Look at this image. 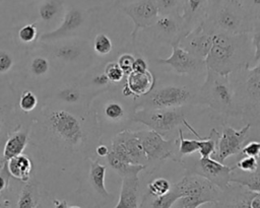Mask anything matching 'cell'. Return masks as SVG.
I'll list each match as a JSON object with an SVG mask.
<instances>
[{
  "label": "cell",
  "mask_w": 260,
  "mask_h": 208,
  "mask_svg": "<svg viewBox=\"0 0 260 208\" xmlns=\"http://www.w3.org/2000/svg\"><path fill=\"white\" fill-rule=\"evenodd\" d=\"M80 54V50L73 45L59 46L54 50V55L64 61H71L76 59Z\"/></svg>",
  "instance_id": "obj_32"
},
{
  "label": "cell",
  "mask_w": 260,
  "mask_h": 208,
  "mask_svg": "<svg viewBox=\"0 0 260 208\" xmlns=\"http://www.w3.org/2000/svg\"><path fill=\"white\" fill-rule=\"evenodd\" d=\"M134 57L131 54H123L119 57L117 63L119 65V67L121 68V70L123 71L124 75H128L132 72V66H133V62H134Z\"/></svg>",
  "instance_id": "obj_45"
},
{
  "label": "cell",
  "mask_w": 260,
  "mask_h": 208,
  "mask_svg": "<svg viewBox=\"0 0 260 208\" xmlns=\"http://www.w3.org/2000/svg\"><path fill=\"white\" fill-rule=\"evenodd\" d=\"M92 81H93V83H95V84H100V85L107 84L108 82H110V81H109V79H108V77L106 76V74H105V73H103V74H99V75L94 76V77H93V79H92Z\"/></svg>",
  "instance_id": "obj_53"
},
{
  "label": "cell",
  "mask_w": 260,
  "mask_h": 208,
  "mask_svg": "<svg viewBox=\"0 0 260 208\" xmlns=\"http://www.w3.org/2000/svg\"><path fill=\"white\" fill-rule=\"evenodd\" d=\"M241 153L244 156H252L259 159L260 157V142L259 141H250L245 144L241 150Z\"/></svg>",
  "instance_id": "obj_46"
},
{
  "label": "cell",
  "mask_w": 260,
  "mask_h": 208,
  "mask_svg": "<svg viewBox=\"0 0 260 208\" xmlns=\"http://www.w3.org/2000/svg\"><path fill=\"white\" fill-rule=\"evenodd\" d=\"M68 208H81V207H79V206H70Z\"/></svg>",
  "instance_id": "obj_60"
},
{
  "label": "cell",
  "mask_w": 260,
  "mask_h": 208,
  "mask_svg": "<svg viewBox=\"0 0 260 208\" xmlns=\"http://www.w3.org/2000/svg\"><path fill=\"white\" fill-rule=\"evenodd\" d=\"M250 72L254 73V74H257V75H260V61L253 68L250 69Z\"/></svg>",
  "instance_id": "obj_56"
},
{
  "label": "cell",
  "mask_w": 260,
  "mask_h": 208,
  "mask_svg": "<svg viewBox=\"0 0 260 208\" xmlns=\"http://www.w3.org/2000/svg\"><path fill=\"white\" fill-rule=\"evenodd\" d=\"M177 143H178V152H179L180 158L187 155H191L196 151H198L199 149L198 140L184 138L182 129H179V139Z\"/></svg>",
  "instance_id": "obj_30"
},
{
  "label": "cell",
  "mask_w": 260,
  "mask_h": 208,
  "mask_svg": "<svg viewBox=\"0 0 260 208\" xmlns=\"http://www.w3.org/2000/svg\"><path fill=\"white\" fill-rule=\"evenodd\" d=\"M171 188H172L171 183L164 178L154 179L151 182H149L147 185L148 193L152 197L162 196V195L167 194L171 190Z\"/></svg>",
  "instance_id": "obj_31"
},
{
  "label": "cell",
  "mask_w": 260,
  "mask_h": 208,
  "mask_svg": "<svg viewBox=\"0 0 260 208\" xmlns=\"http://www.w3.org/2000/svg\"><path fill=\"white\" fill-rule=\"evenodd\" d=\"M230 1H232V2H233V3H235V4L241 5V2H240V0H230Z\"/></svg>",
  "instance_id": "obj_58"
},
{
  "label": "cell",
  "mask_w": 260,
  "mask_h": 208,
  "mask_svg": "<svg viewBox=\"0 0 260 208\" xmlns=\"http://www.w3.org/2000/svg\"><path fill=\"white\" fill-rule=\"evenodd\" d=\"M198 208H216V203H206L199 206Z\"/></svg>",
  "instance_id": "obj_57"
},
{
  "label": "cell",
  "mask_w": 260,
  "mask_h": 208,
  "mask_svg": "<svg viewBox=\"0 0 260 208\" xmlns=\"http://www.w3.org/2000/svg\"><path fill=\"white\" fill-rule=\"evenodd\" d=\"M248 33L233 36L214 30L212 46L205 58L206 69L230 76L234 71L248 65Z\"/></svg>",
  "instance_id": "obj_1"
},
{
  "label": "cell",
  "mask_w": 260,
  "mask_h": 208,
  "mask_svg": "<svg viewBox=\"0 0 260 208\" xmlns=\"http://www.w3.org/2000/svg\"><path fill=\"white\" fill-rule=\"evenodd\" d=\"M122 10L133 22L134 27L131 32L133 42L137 32L140 29L151 27L159 15L155 0H136L122 6Z\"/></svg>",
  "instance_id": "obj_10"
},
{
  "label": "cell",
  "mask_w": 260,
  "mask_h": 208,
  "mask_svg": "<svg viewBox=\"0 0 260 208\" xmlns=\"http://www.w3.org/2000/svg\"><path fill=\"white\" fill-rule=\"evenodd\" d=\"M6 162L8 174L16 180L21 182H28L30 180V175L32 170V162L28 156L24 154H19L8 159Z\"/></svg>",
  "instance_id": "obj_21"
},
{
  "label": "cell",
  "mask_w": 260,
  "mask_h": 208,
  "mask_svg": "<svg viewBox=\"0 0 260 208\" xmlns=\"http://www.w3.org/2000/svg\"><path fill=\"white\" fill-rule=\"evenodd\" d=\"M214 30L215 28L207 20H204L201 24L183 37L179 41V45L192 55L205 60L212 46Z\"/></svg>",
  "instance_id": "obj_11"
},
{
  "label": "cell",
  "mask_w": 260,
  "mask_h": 208,
  "mask_svg": "<svg viewBox=\"0 0 260 208\" xmlns=\"http://www.w3.org/2000/svg\"><path fill=\"white\" fill-rule=\"evenodd\" d=\"M107 161L109 165L122 178H128V177H138L139 172L143 170L146 165L141 164H131L117 156L113 151H111L106 156Z\"/></svg>",
  "instance_id": "obj_23"
},
{
  "label": "cell",
  "mask_w": 260,
  "mask_h": 208,
  "mask_svg": "<svg viewBox=\"0 0 260 208\" xmlns=\"http://www.w3.org/2000/svg\"><path fill=\"white\" fill-rule=\"evenodd\" d=\"M95 151H96V154H98L99 156H102V157H103V156H107V155L109 154L110 149H109L106 145L101 144V145H99V146L96 147Z\"/></svg>",
  "instance_id": "obj_54"
},
{
  "label": "cell",
  "mask_w": 260,
  "mask_h": 208,
  "mask_svg": "<svg viewBox=\"0 0 260 208\" xmlns=\"http://www.w3.org/2000/svg\"><path fill=\"white\" fill-rule=\"evenodd\" d=\"M132 119L134 122L141 123L160 135L175 130L184 124L185 115L180 108L175 109H136Z\"/></svg>",
  "instance_id": "obj_4"
},
{
  "label": "cell",
  "mask_w": 260,
  "mask_h": 208,
  "mask_svg": "<svg viewBox=\"0 0 260 208\" xmlns=\"http://www.w3.org/2000/svg\"><path fill=\"white\" fill-rule=\"evenodd\" d=\"M159 14L180 12L183 0H155Z\"/></svg>",
  "instance_id": "obj_34"
},
{
  "label": "cell",
  "mask_w": 260,
  "mask_h": 208,
  "mask_svg": "<svg viewBox=\"0 0 260 208\" xmlns=\"http://www.w3.org/2000/svg\"><path fill=\"white\" fill-rule=\"evenodd\" d=\"M229 77L206 69V79L201 87L200 95L203 101L216 112L236 115L234 90Z\"/></svg>",
  "instance_id": "obj_2"
},
{
  "label": "cell",
  "mask_w": 260,
  "mask_h": 208,
  "mask_svg": "<svg viewBox=\"0 0 260 208\" xmlns=\"http://www.w3.org/2000/svg\"><path fill=\"white\" fill-rule=\"evenodd\" d=\"M50 130L69 146H77L83 138L82 125L79 119L68 111H52L48 116Z\"/></svg>",
  "instance_id": "obj_7"
},
{
  "label": "cell",
  "mask_w": 260,
  "mask_h": 208,
  "mask_svg": "<svg viewBox=\"0 0 260 208\" xmlns=\"http://www.w3.org/2000/svg\"><path fill=\"white\" fill-rule=\"evenodd\" d=\"M0 2H1V0H0Z\"/></svg>",
  "instance_id": "obj_63"
},
{
  "label": "cell",
  "mask_w": 260,
  "mask_h": 208,
  "mask_svg": "<svg viewBox=\"0 0 260 208\" xmlns=\"http://www.w3.org/2000/svg\"><path fill=\"white\" fill-rule=\"evenodd\" d=\"M184 125L194 134L196 135L199 139H198V145H199V149H198V152H199V155L200 157L202 158H206V157H210L212 154H215L216 152V143H217V139L215 140V138L213 137L217 132L212 129L211 130V133L208 137H205V138H202L199 136V134L187 123V121L185 120L184 121Z\"/></svg>",
  "instance_id": "obj_28"
},
{
  "label": "cell",
  "mask_w": 260,
  "mask_h": 208,
  "mask_svg": "<svg viewBox=\"0 0 260 208\" xmlns=\"http://www.w3.org/2000/svg\"><path fill=\"white\" fill-rule=\"evenodd\" d=\"M206 204V202L198 197L183 196L180 197L172 206V208H198L199 206Z\"/></svg>",
  "instance_id": "obj_37"
},
{
  "label": "cell",
  "mask_w": 260,
  "mask_h": 208,
  "mask_svg": "<svg viewBox=\"0 0 260 208\" xmlns=\"http://www.w3.org/2000/svg\"><path fill=\"white\" fill-rule=\"evenodd\" d=\"M235 183L238 186L246 188L250 192L260 193V168L252 172H241L231 177V184Z\"/></svg>",
  "instance_id": "obj_27"
},
{
  "label": "cell",
  "mask_w": 260,
  "mask_h": 208,
  "mask_svg": "<svg viewBox=\"0 0 260 208\" xmlns=\"http://www.w3.org/2000/svg\"><path fill=\"white\" fill-rule=\"evenodd\" d=\"M106 76L108 77L110 82H120L124 76L123 71L121 70V68L119 67L117 62H110L106 65L105 67V72Z\"/></svg>",
  "instance_id": "obj_43"
},
{
  "label": "cell",
  "mask_w": 260,
  "mask_h": 208,
  "mask_svg": "<svg viewBox=\"0 0 260 208\" xmlns=\"http://www.w3.org/2000/svg\"><path fill=\"white\" fill-rule=\"evenodd\" d=\"M10 175L8 174L6 162L4 161V164L2 165V168L0 170V192H2L4 189L8 186V177Z\"/></svg>",
  "instance_id": "obj_50"
},
{
  "label": "cell",
  "mask_w": 260,
  "mask_h": 208,
  "mask_svg": "<svg viewBox=\"0 0 260 208\" xmlns=\"http://www.w3.org/2000/svg\"><path fill=\"white\" fill-rule=\"evenodd\" d=\"M251 36V43L254 49V55L252 60L256 63L260 61V19H255Z\"/></svg>",
  "instance_id": "obj_36"
},
{
  "label": "cell",
  "mask_w": 260,
  "mask_h": 208,
  "mask_svg": "<svg viewBox=\"0 0 260 208\" xmlns=\"http://www.w3.org/2000/svg\"><path fill=\"white\" fill-rule=\"evenodd\" d=\"M185 164L186 175H196L209 181L220 191L226 190L231 186L232 171L236 168L235 166H229L222 164L211 157L202 158L199 157L195 160H184L181 161Z\"/></svg>",
  "instance_id": "obj_5"
},
{
  "label": "cell",
  "mask_w": 260,
  "mask_h": 208,
  "mask_svg": "<svg viewBox=\"0 0 260 208\" xmlns=\"http://www.w3.org/2000/svg\"><path fill=\"white\" fill-rule=\"evenodd\" d=\"M174 186L181 197H198L203 199L206 203H217L221 196L219 189L206 179L196 175H186Z\"/></svg>",
  "instance_id": "obj_12"
},
{
  "label": "cell",
  "mask_w": 260,
  "mask_h": 208,
  "mask_svg": "<svg viewBox=\"0 0 260 208\" xmlns=\"http://www.w3.org/2000/svg\"><path fill=\"white\" fill-rule=\"evenodd\" d=\"M27 143V131L19 130L12 133L6 140L3 147L4 161L21 154Z\"/></svg>",
  "instance_id": "obj_22"
},
{
  "label": "cell",
  "mask_w": 260,
  "mask_h": 208,
  "mask_svg": "<svg viewBox=\"0 0 260 208\" xmlns=\"http://www.w3.org/2000/svg\"><path fill=\"white\" fill-rule=\"evenodd\" d=\"M106 165L101 164L98 160L90 162L89 167V182L92 188L105 198L110 197V193L107 191L105 186V177H106Z\"/></svg>",
  "instance_id": "obj_25"
},
{
  "label": "cell",
  "mask_w": 260,
  "mask_h": 208,
  "mask_svg": "<svg viewBox=\"0 0 260 208\" xmlns=\"http://www.w3.org/2000/svg\"><path fill=\"white\" fill-rule=\"evenodd\" d=\"M139 177L122 178L119 201L115 208H138Z\"/></svg>",
  "instance_id": "obj_20"
},
{
  "label": "cell",
  "mask_w": 260,
  "mask_h": 208,
  "mask_svg": "<svg viewBox=\"0 0 260 208\" xmlns=\"http://www.w3.org/2000/svg\"><path fill=\"white\" fill-rule=\"evenodd\" d=\"M59 97L67 102H76L80 98V93L77 89L68 87V88H65L62 91H60Z\"/></svg>",
  "instance_id": "obj_47"
},
{
  "label": "cell",
  "mask_w": 260,
  "mask_h": 208,
  "mask_svg": "<svg viewBox=\"0 0 260 208\" xmlns=\"http://www.w3.org/2000/svg\"><path fill=\"white\" fill-rule=\"evenodd\" d=\"M161 64L170 65L177 73L191 75L206 68L205 61L180 47L179 41L172 43V53L168 58L158 59Z\"/></svg>",
  "instance_id": "obj_14"
},
{
  "label": "cell",
  "mask_w": 260,
  "mask_h": 208,
  "mask_svg": "<svg viewBox=\"0 0 260 208\" xmlns=\"http://www.w3.org/2000/svg\"><path fill=\"white\" fill-rule=\"evenodd\" d=\"M225 0H208V15H211L219 6H221Z\"/></svg>",
  "instance_id": "obj_51"
},
{
  "label": "cell",
  "mask_w": 260,
  "mask_h": 208,
  "mask_svg": "<svg viewBox=\"0 0 260 208\" xmlns=\"http://www.w3.org/2000/svg\"><path fill=\"white\" fill-rule=\"evenodd\" d=\"M84 19H85L84 11L79 8L72 7L69 10H67V12L64 14V17L59 27L42 34L41 39L55 40V39H60L65 36H68L71 32L78 29L83 24Z\"/></svg>",
  "instance_id": "obj_17"
},
{
  "label": "cell",
  "mask_w": 260,
  "mask_h": 208,
  "mask_svg": "<svg viewBox=\"0 0 260 208\" xmlns=\"http://www.w3.org/2000/svg\"><path fill=\"white\" fill-rule=\"evenodd\" d=\"M222 192H224V195L220 196L216 208H251L250 198L254 192H250L241 186H238V188H231L230 186Z\"/></svg>",
  "instance_id": "obj_19"
},
{
  "label": "cell",
  "mask_w": 260,
  "mask_h": 208,
  "mask_svg": "<svg viewBox=\"0 0 260 208\" xmlns=\"http://www.w3.org/2000/svg\"><path fill=\"white\" fill-rule=\"evenodd\" d=\"M50 68L49 61L44 57H36L30 63V72L35 76L45 75Z\"/></svg>",
  "instance_id": "obj_42"
},
{
  "label": "cell",
  "mask_w": 260,
  "mask_h": 208,
  "mask_svg": "<svg viewBox=\"0 0 260 208\" xmlns=\"http://www.w3.org/2000/svg\"><path fill=\"white\" fill-rule=\"evenodd\" d=\"M180 13L189 33L207 18L208 0H183Z\"/></svg>",
  "instance_id": "obj_16"
},
{
  "label": "cell",
  "mask_w": 260,
  "mask_h": 208,
  "mask_svg": "<svg viewBox=\"0 0 260 208\" xmlns=\"http://www.w3.org/2000/svg\"><path fill=\"white\" fill-rule=\"evenodd\" d=\"M207 20L216 30L238 36L252 31L255 18L252 17L242 5L233 3L230 0L219 6Z\"/></svg>",
  "instance_id": "obj_3"
},
{
  "label": "cell",
  "mask_w": 260,
  "mask_h": 208,
  "mask_svg": "<svg viewBox=\"0 0 260 208\" xmlns=\"http://www.w3.org/2000/svg\"><path fill=\"white\" fill-rule=\"evenodd\" d=\"M235 167L243 172H252L258 169L259 159L252 156H244L236 163Z\"/></svg>",
  "instance_id": "obj_41"
},
{
  "label": "cell",
  "mask_w": 260,
  "mask_h": 208,
  "mask_svg": "<svg viewBox=\"0 0 260 208\" xmlns=\"http://www.w3.org/2000/svg\"><path fill=\"white\" fill-rule=\"evenodd\" d=\"M113 45L111 39L105 33H99L93 41V50L99 55H107L112 51Z\"/></svg>",
  "instance_id": "obj_33"
},
{
  "label": "cell",
  "mask_w": 260,
  "mask_h": 208,
  "mask_svg": "<svg viewBox=\"0 0 260 208\" xmlns=\"http://www.w3.org/2000/svg\"><path fill=\"white\" fill-rule=\"evenodd\" d=\"M192 91L186 86L167 85L151 90L142 96L140 106L143 109H175L181 108L192 98Z\"/></svg>",
  "instance_id": "obj_6"
},
{
  "label": "cell",
  "mask_w": 260,
  "mask_h": 208,
  "mask_svg": "<svg viewBox=\"0 0 260 208\" xmlns=\"http://www.w3.org/2000/svg\"><path fill=\"white\" fill-rule=\"evenodd\" d=\"M0 130H1V121H0Z\"/></svg>",
  "instance_id": "obj_61"
},
{
  "label": "cell",
  "mask_w": 260,
  "mask_h": 208,
  "mask_svg": "<svg viewBox=\"0 0 260 208\" xmlns=\"http://www.w3.org/2000/svg\"><path fill=\"white\" fill-rule=\"evenodd\" d=\"M250 128V124L240 130H236L233 127H225L221 135L217 138L216 152L214 154L215 159L219 162H223L230 156L240 153L248 139Z\"/></svg>",
  "instance_id": "obj_13"
},
{
  "label": "cell",
  "mask_w": 260,
  "mask_h": 208,
  "mask_svg": "<svg viewBox=\"0 0 260 208\" xmlns=\"http://www.w3.org/2000/svg\"><path fill=\"white\" fill-rule=\"evenodd\" d=\"M64 7L63 0H43L38 8L39 16L42 21L49 23L56 19Z\"/></svg>",
  "instance_id": "obj_26"
},
{
  "label": "cell",
  "mask_w": 260,
  "mask_h": 208,
  "mask_svg": "<svg viewBox=\"0 0 260 208\" xmlns=\"http://www.w3.org/2000/svg\"><path fill=\"white\" fill-rule=\"evenodd\" d=\"M38 36V28L36 23H28L20 27L18 30V38L20 42L24 44H29L35 41Z\"/></svg>",
  "instance_id": "obj_39"
},
{
  "label": "cell",
  "mask_w": 260,
  "mask_h": 208,
  "mask_svg": "<svg viewBox=\"0 0 260 208\" xmlns=\"http://www.w3.org/2000/svg\"><path fill=\"white\" fill-rule=\"evenodd\" d=\"M111 151L131 164L146 165L149 161L138 137L133 131L125 130L116 134L112 139Z\"/></svg>",
  "instance_id": "obj_8"
},
{
  "label": "cell",
  "mask_w": 260,
  "mask_h": 208,
  "mask_svg": "<svg viewBox=\"0 0 260 208\" xmlns=\"http://www.w3.org/2000/svg\"><path fill=\"white\" fill-rule=\"evenodd\" d=\"M141 146L148 160H165L168 158L175 159V148L177 141L167 140L159 133L152 130L135 131Z\"/></svg>",
  "instance_id": "obj_9"
},
{
  "label": "cell",
  "mask_w": 260,
  "mask_h": 208,
  "mask_svg": "<svg viewBox=\"0 0 260 208\" xmlns=\"http://www.w3.org/2000/svg\"><path fill=\"white\" fill-rule=\"evenodd\" d=\"M246 89L250 97L255 100H260V75L250 72L246 82Z\"/></svg>",
  "instance_id": "obj_35"
},
{
  "label": "cell",
  "mask_w": 260,
  "mask_h": 208,
  "mask_svg": "<svg viewBox=\"0 0 260 208\" xmlns=\"http://www.w3.org/2000/svg\"><path fill=\"white\" fill-rule=\"evenodd\" d=\"M251 208H260V193H253L250 198Z\"/></svg>",
  "instance_id": "obj_52"
},
{
  "label": "cell",
  "mask_w": 260,
  "mask_h": 208,
  "mask_svg": "<svg viewBox=\"0 0 260 208\" xmlns=\"http://www.w3.org/2000/svg\"><path fill=\"white\" fill-rule=\"evenodd\" d=\"M13 65L12 57L4 50H0V73H5L11 69Z\"/></svg>",
  "instance_id": "obj_48"
},
{
  "label": "cell",
  "mask_w": 260,
  "mask_h": 208,
  "mask_svg": "<svg viewBox=\"0 0 260 208\" xmlns=\"http://www.w3.org/2000/svg\"><path fill=\"white\" fill-rule=\"evenodd\" d=\"M153 86L154 77L149 70L145 72H131L127 75L126 84L122 91L126 96L133 95L140 97L149 93Z\"/></svg>",
  "instance_id": "obj_18"
},
{
  "label": "cell",
  "mask_w": 260,
  "mask_h": 208,
  "mask_svg": "<svg viewBox=\"0 0 260 208\" xmlns=\"http://www.w3.org/2000/svg\"><path fill=\"white\" fill-rule=\"evenodd\" d=\"M147 63L146 61L141 58H135L134 62H133V66H132V72H145L147 71Z\"/></svg>",
  "instance_id": "obj_49"
},
{
  "label": "cell",
  "mask_w": 260,
  "mask_h": 208,
  "mask_svg": "<svg viewBox=\"0 0 260 208\" xmlns=\"http://www.w3.org/2000/svg\"><path fill=\"white\" fill-rule=\"evenodd\" d=\"M0 208H1V204H0Z\"/></svg>",
  "instance_id": "obj_62"
},
{
  "label": "cell",
  "mask_w": 260,
  "mask_h": 208,
  "mask_svg": "<svg viewBox=\"0 0 260 208\" xmlns=\"http://www.w3.org/2000/svg\"><path fill=\"white\" fill-rule=\"evenodd\" d=\"M38 105L37 96L34 92L29 90H25L21 93L19 97V108L24 112L32 111Z\"/></svg>",
  "instance_id": "obj_40"
},
{
  "label": "cell",
  "mask_w": 260,
  "mask_h": 208,
  "mask_svg": "<svg viewBox=\"0 0 260 208\" xmlns=\"http://www.w3.org/2000/svg\"><path fill=\"white\" fill-rule=\"evenodd\" d=\"M37 208H48L47 206H44V205H41V204H39L38 206H37Z\"/></svg>",
  "instance_id": "obj_59"
},
{
  "label": "cell",
  "mask_w": 260,
  "mask_h": 208,
  "mask_svg": "<svg viewBox=\"0 0 260 208\" xmlns=\"http://www.w3.org/2000/svg\"><path fill=\"white\" fill-rule=\"evenodd\" d=\"M54 208H68L67 202L65 200H53Z\"/></svg>",
  "instance_id": "obj_55"
},
{
  "label": "cell",
  "mask_w": 260,
  "mask_h": 208,
  "mask_svg": "<svg viewBox=\"0 0 260 208\" xmlns=\"http://www.w3.org/2000/svg\"><path fill=\"white\" fill-rule=\"evenodd\" d=\"M243 8L255 19H260V0H240Z\"/></svg>",
  "instance_id": "obj_44"
},
{
  "label": "cell",
  "mask_w": 260,
  "mask_h": 208,
  "mask_svg": "<svg viewBox=\"0 0 260 208\" xmlns=\"http://www.w3.org/2000/svg\"><path fill=\"white\" fill-rule=\"evenodd\" d=\"M40 198L39 183L36 181H28L20 191L15 208H37Z\"/></svg>",
  "instance_id": "obj_24"
},
{
  "label": "cell",
  "mask_w": 260,
  "mask_h": 208,
  "mask_svg": "<svg viewBox=\"0 0 260 208\" xmlns=\"http://www.w3.org/2000/svg\"><path fill=\"white\" fill-rule=\"evenodd\" d=\"M181 196L175 186H172L171 190L167 194L159 197H153L151 201V208H172L173 204Z\"/></svg>",
  "instance_id": "obj_29"
},
{
  "label": "cell",
  "mask_w": 260,
  "mask_h": 208,
  "mask_svg": "<svg viewBox=\"0 0 260 208\" xmlns=\"http://www.w3.org/2000/svg\"><path fill=\"white\" fill-rule=\"evenodd\" d=\"M151 27L153 28L154 34L159 40L170 42L171 44L180 41L187 34L185 23L180 12L159 14Z\"/></svg>",
  "instance_id": "obj_15"
},
{
  "label": "cell",
  "mask_w": 260,
  "mask_h": 208,
  "mask_svg": "<svg viewBox=\"0 0 260 208\" xmlns=\"http://www.w3.org/2000/svg\"><path fill=\"white\" fill-rule=\"evenodd\" d=\"M105 116L111 121H119L124 117V108L116 101H111L106 105L104 110Z\"/></svg>",
  "instance_id": "obj_38"
}]
</instances>
